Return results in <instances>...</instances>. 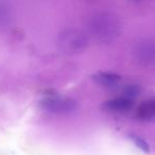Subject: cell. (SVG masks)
I'll return each mask as SVG.
<instances>
[{
	"mask_svg": "<svg viewBox=\"0 0 155 155\" xmlns=\"http://www.w3.org/2000/svg\"><path fill=\"white\" fill-rule=\"evenodd\" d=\"M41 106L51 113H69L74 108L75 104L68 98L48 97L41 101Z\"/></svg>",
	"mask_w": 155,
	"mask_h": 155,
	"instance_id": "cell-3",
	"label": "cell"
},
{
	"mask_svg": "<svg viewBox=\"0 0 155 155\" xmlns=\"http://www.w3.org/2000/svg\"><path fill=\"white\" fill-rule=\"evenodd\" d=\"M132 140H133L134 143H135L139 149H141L142 151H144V152H148V151H149V144L147 143L143 139H141L140 137L133 135V136H132Z\"/></svg>",
	"mask_w": 155,
	"mask_h": 155,
	"instance_id": "cell-8",
	"label": "cell"
},
{
	"mask_svg": "<svg viewBox=\"0 0 155 155\" xmlns=\"http://www.w3.org/2000/svg\"><path fill=\"white\" fill-rule=\"evenodd\" d=\"M137 118L144 122H154L155 121V99L144 101L137 108Z\"/></svg>",
	"mask_w": 155,
	"mask_h": 155,
	"instance_id": "cell-5",
	"label": "cell"
},
{
	"mask_svg": "<svg viewBox=\"0 0 155 155\" xmlns=\"http://www.w3.org/2000/svg\"><path fill=\"white\" fill-rule=\"evenodd\" d=\"M93 79L96 83L106 87L116 86L120 82V75L110 72H98L93 75Z\"/></svg>",
	"mask_w": 155,
	"mask_h": 155,
	"instance_id": "cell-6",
	"label": "cell"
},
{
	"mask_svg": "<svg viewBox=\"0 0 155 155\" xmlns=\"http://www.w3.org/2000/svg\"><path fill=\"white\" fill-rule=\"evenodd\" d=\"M88 28L97 39L103 43H110L115 41L120 33V22L114 14L102 12L91 17Z\"/></svg>",
	"mask_w": 155,
	"mask_h": 155,
	"instance_id": "cell-1",
	"label": "cell"
},
{
	"mask_svg": "<svg viewBox=\"0 0 155 155\" xmlns=\"http://www.w3.org/2000/svg\"><path fill=\"white\" fill-rule=\"evenodd\" d=\"M138 56L141 62H151L155 60V45L146 41L144 44L139 46L137 50Z\"/></svg>",
	"mask_w": 155,
	"mask_h": 155,
	"instance_id": "cell-7",
	"label": "cell"
},
{
	"mask_svg": "<svg viewBox=\"0 0 155 155\" xmlns=\"http://www.w3.org/2000/svg\"><path fill=\"white\" fill-rule=\"evenodd\" d=\"M58 45L64 52L75 53L84 50L87 46V38L82 32L69 29L60 34Z\"/></svg>",
	"mask_w": 155,
	"mask_h": 155,
	"instance_id": "cell-2",
	"label": "cell"
},
{
	"mask_svg": "<svg viewBox=\"0 0 155 155\" xmlns=\"http://www.w3.org/2000/svg\"><path fill=\"white\" fill-rule=\"evenodd\" d=\"M134 106V101L129 97H118L104 102L103 108L108 112L125 113L132 110Z\"/></svg>",
	"mask_w": 155,
	"mask_h": 155,
	"instance_id": "cell-4",
	"label": "cell"
},
{
	"mask_svg": "<svg viewBox=\"0 0 155 155\" xmlns=\"http://www.w3.org/2000/svg\"><path fill=\"white\" fill-rule=\"evenodd\" d=\"M9 19V12L7 11V8L0 5V26L8 21Z\"/></svg>",
	"mask_w": 155,
	"mask_h": 155,
	"instance_id": "cell-9",
	"label": "cell"
}]
</instances>
